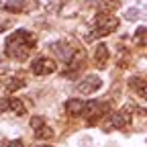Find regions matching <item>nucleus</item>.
Listing matches in <instances>:
<instances>
[{"label": "nucleus", "mask_w": 147, "mask_h": 147, "mask_svg": "<svg viewBox=\"0 0 147 147\" xmlns=\"http://www.w3.org/2000/svg\"><path fill=\"white\" fill-rule=\"evenodd\" d=\"M31 129H33L35 139H39V141H49V139L55 137L53 129L47 125V121H45L43 117H33V119H31Z\"/></svg>", "instance_id": "7"}, {"label": "nucleus", "mask_w": 147, "mask_h": 147, "mask_svg": "<svg viewBox=\"0 0 147 147\" xmlns=\"http://www.w3.org/2000/svg\"><path fill=\"white\" fill-rule=\"evenodd\" d=\"M61 4H63V0H47L45 8L47 10H57V6H61Z\"/></svg>", "instance_id": "17"}, {"label": "nucleus", "mask_w": 147, "mask_h": 147, "mask_svg": "<svg viewBox=\"0 0 147 147\" xmlns=\"http://www.w3.org/2000/svg\"><path fill=\"white\" fill-rule=\"evenodd\" d=\"M119 23L121 21H119L113 12H98L94 16V29L88 33L86 39L88 41H94V39H98V37H104V35L115 33L119 29Z\"/></svg>", "instance_id": "2"}, {"label": "nucleus", "mask_w": 147, "mask_h": 147, "mask_svg": "<svg viewBox=\"0 0 147 147\" xmlns=\"http://www.w3.org/2000/svg\"><path fill=\"white\" fill-rule=\"evenodd\" d=\"M0 147H25V143L21 139H12V141H2Z\"/></svg>", "instance_id": "16"}, {"label": "nucleus", "mask_w": 147, "mask_h": 147, "mask_svg": "<svg viewBox=\"0 0 147 147\" xmlns=\"http://www.w3.org/2000/svg\"><path fill=\"white\" fill-rule=\"evenodd\" d=\"M86 100H80V98H69L65 102V113L69 117H84L86 113Z\"/></svg>", "instance_id": "11"}, {"label": "nucleus", "mask_w": 147, "mask_h": 147, "mask_svg": "<svg viewBox=\"0 0 147 147\" xmlns=\"http://www.w3.org/2000/svg\"><path fill=\"white\" fill-rule=\"evenodd\" d=\"M55 69H57V61L47 57V55H39V57H35L31 61V74L33 76H39V78L51 76Z\"/></svg>", "instance_id": "6"}, {"label": "nucleus", "mask_w": 147, "mask_h": 147, "mask_svg": "<svg viewBox=\"0 0 147 147\" xmlns=\"http://www.w3.org/2000/svg\"><path fill=\"white\" fill-rule=\"evenodd\" d=\"M0 113H8L14 117H23L27 113V106L21 98H14V96H6V98H0Z\"/></svg>", "instance_id": "8"}, {"label": "nucleus", "mask_w": 147, "mask_h": 147, "mask_svg": "<svg viewBox=\"0 0 147 147\" xmlns=\"http://www.w3.org/2000/svg\"><path fill=\"white\" fill-rule=\"evenodd\" d=\"M10 27H12V21H10V18H0V33L8 31Z\"/></svg>", "instance_id": "18"}, {"label": "nucleus", "mask_w": 147, "mask_h": 147, "mask_svg": "<svg viewBox=\"0 0 147 147\" xmlns=\"http://www.w3.org/2000/svg\"><path fill=\"white\" fill-rule=\"evenodd\" d=\"M25 84H27V78L23 76V74H12V76H6L4 78V88H6V92H16V90H21V88H25Z\"/></svg>", "instance_id": "12"}, {"label": "nucleus", "mask_w": 147, "mask_h": 147, "mask_svg": "<svg viewBox=\"0 0 147 147\" xmlns=\"http://www.w3.org/2000/svg\"><path fill=\"white\" fill-rule=\"evenodd\" d=\"M37 47V35L27 29H18L10 33L4 41V53L8 59L14 61H25Z\"/></svg>", "instance_id": "1"}, {"label": "nucleus", "mask_w": 147, "mask_h": 147, "mask_svg": "<svg viewBox=\"0 0 147 147\" xmlns=\"http://www.w3.org/2000/svg\"><path fill=\"white\" fill-rule=\"evenodd\" d=\"M96 8L98 12H113L119 8V0H96Z\"/></svg>", "instance_id": "14"}, {"label": "nucleus", "mask_w": 147, "mask_h": 147, "mask_svg": "<svg viewBox=\"0 0 147 147\" xmlns=\"http://www.w3.org/2000/svg\"><path fill=\"white\" fill-rule=\"evenodd\" d=\"M35 147H51V145H45V143H43V145H35Z\"/></svg>", "instance_id": "19"}, {"label": "nucleus", "mask_w": 147, "mask_h": 147, "mask_svg": "<svg viewBox=\"0 0 147 147\" xmlns=\"http://www.w3.org/2000/svg\"><path fill=\"white\" fill-rule=\"evenodd\" d=\"M135 43L141 45V47H147V27L137 29V33H135Z\"/></svg>", "instance_id": "15"}, {"label": "nucleus", "mask_w": 147, "mask_h": 147, "mask_svg": "<svg viewBox=\"0 0 147 147\" xmlns=\"http://www.w3.org/2000/svg\"><path fill=\"white\" fill-rule=\"evenodd\" d=\"M39 6V0H0V10H6L12 14L31 12Z\"/></svg>", "instance_id": "5"}, {"label": "nucleus", "mask_w": 147, "mask_h": 147, "mask_svg": "<svg viewBox=\"0 0 147 147\" xmlns=\"http://www.w3.org/2000/svg\"><path fill=\"white\" fill-rule=\"evenodd\" d=\"M108 57H110V53H108V47L104 43H98L96 49H94V63L98 67H104L108 63Z\"/></svg>", "instance_id": "13"}, {"label": "nucleus", "mask_w": 147, "mask_h": 147, "mask_svg": "<svg viewBox=\"0 0 147 147\" xmlns=\"http://www.w3.org/2000/svg\"><path fill=\"white\" fill-rule=\"evenodd\" d=\"M108 115H110L108 100H88L86 113H84V119L88 121V125H96L100 119H106Z\"/></svg>", "instance_id": "3"}, {"label": "nucleus", "mask_w": 147, "mask_h": 147, "mask_svg": "<svg viewBox=\"0 0 147 147\" xmlns=\"http://www.w3.org/2000/svg\"><path fill=\"white\" fill-rule=\"evenodd\" d=\"M133 121V113L131 108H121V110H115L106 117V123H104V129L110 131V129H127Z\"/></svg>", "instance_id": "4"}, {"label": "nucleus", "mask_w": 147, "mask_h": 147, "mask_svg": "<svg viewBox=\"0 0 147 147\" xmlns=\"http://www.w3.org/2000/svg\"><path fill=\"white\" fill-rule=\"evenodd\" d=\"M129 88H131L141 100H147V78H143V76H133L131 80H129Z\"/></svg>", "instance_id": "10"}, {"label": "nucleus", "mask_w": 147, "mask_h": 147, "mask_svg": "<svg viewBox=\"0 0 147 147\" xmlns=\"http://www.w3.org/2000/svg\"><path fill=\"white\" fill-rule=\"evenodd\" d=\"M100 88H102V80H100V76H96V74H90V76H86V78H82L78 82V92L80 94H86V96L98 92Z\"/></svg>", "instance_id": "9"}]
</instances>
